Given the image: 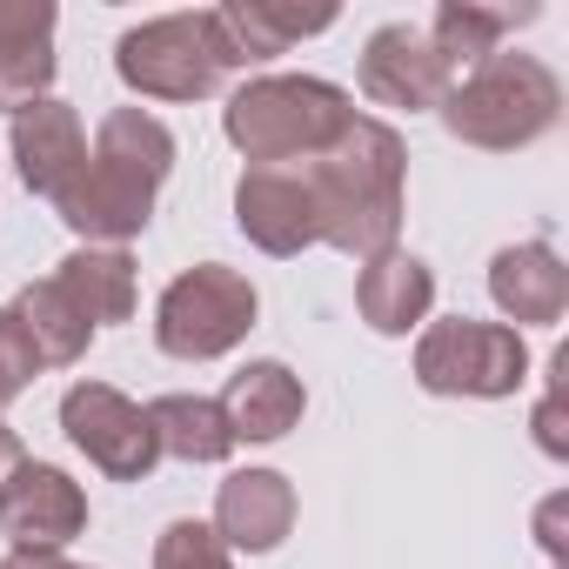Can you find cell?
Here are the masks:
<instances>
[{"mask_svg": "<svg viewBox=\"0 0 569 569\" xmlns=\"http://www.w3.org/2000/svg\"><path fill=\"white\" fill-rule=\"evenodd\" d=\"M174 174V134L148 108H114L101 114L88 141V168L68 181L54 214L81 248H128L154 221V194Z\"/></svg>", "mask_w": 569, "mask_h": 569, "instance_id": "obj_1", "label": "cell"}, {"mask_svg": "<svg viewBox=\"0 0 569 569\" xmlns=\"http://www.w3.org/2000/svg\"><path fill=\"white\" fill-rule=\"evenodd\" d=\"M309 188H316V214H322V241L349 261H376L389 248H402V194H409V148L389 121L356 114L349 134L309 161Z\"/></svg>", "mask_w": 569, "mask_h": 569, "instance_id": "obj_2", "label": "cell"}, {"mask_svg": "<svg viewBox=\"0 0 569 569\" xmlns=\"http://www.w3.org/2000/svg\"><path fill=\"white\" fill-rule=\"evenodd\" d=\"M349 88L322 74H254L221 108V134L248 168H309L349 134Z\"/></svg>", "mask_w": 569, "mask_h": 569, "instance_id": "obj_3", "label": "cell"}, {"mask_svg": "<svg viewBox=\"0 0 569 569\" xmlns=\"http://www.w3.org/2000/svg\"><path fill=\"white\" fill-rule=\"evenodd\" d=\"M436 114H442L449 141L482 148V154H516V148H536L562 121V81L536 54L496 48L482 68H469L462 81H449V94H442Z\"/></svg>", "mask_w": 569, "mask_h": 569, "instance_id": "obj_4", "label": "cell"}, {"mask_svg": "<svg viewBox=\"0 0 569 569\" xmlns=\"http://www.w3.org/2000/svg\"><path fill=\"white\" fill-rule=\"evenodd\" d=\"M254 316H261V296H254V281L241 268L194 261L154 302V342L174 362H221V356H234L248 342Z\"/></svg>", "mask_w": 569, "mask_h": 569, "instance_id": "obj_5", "label": "cell"}, {"mask_svg": "<svg viewBox=\"0 0 569 569\" xmlns=\"http://www.w3.org/2000/svg\"><path fill=\"white\" fill-rule=\"evenodd\" d=\"M114 74L141 101H208L228 81V54H221L208 8L201 14H161V21H141L114 41Z\"/></svg>", "mask_w": 569, "mask_h": 569, "instance_id": "obj_6", "label": "cell"}, {"mask_svg": "<svg viewBox=\"0 0 569 569\" xmlns=\"http://www.w3.org/2000/svg\"><path fill=\"white\" fill-rule=\"evenodd\" d=\"M416 382L449 402H502L529 382V342L509 322L449 316L416 336Z\"/></svg>", "mask_w": 569, "mask_h": 569, "instance_id": "obj_7", "label": "cell"}, {"mask_svg": "<svg viewBox=\"0 0 569 569\" xmlns=\"http://www.w3.org/2000/svg\"><path fill=\"white\" fill-rule=\"evenodd\" d=\"M61 429H68V442L108 482H148L154 462H161V442L148 429V409L128 402L114 382H74L61 396Z\"/></svg>", "mask_w": 569, "mask_h": 569, "instance_id": "obj_8", "label": "cell"}, {"mask_svg": "<svg viewBox=\"0 0 569 569\" xmlns=\"http://www.w3.org/2000/svg\"><path fill=\"white\" fill-rule=\"evenodd\" d=\"M88 529V489L54 462H21V476L0 496V536L14 556H61Z\"/></svg>", "mask_w": 569, "mask_h": 569, "instance_id": "obj_9", "label": "cell"}, {"mask_svg": "<svg viewBox=\"0 0 569 569\" xmlns=\"http://www.w3.org/2000/svg\"><path fill=\"white\" fill-rule=\"evenodd\" d=\"M234 228L274 261L316 248L322 241V214H316L309 168H241V181H234Z\"/></svg>", "mask_w": 569, "mask_h": 569, "instance_id": "obj_10", "label": "cell"}, {"mask_svg": "<svg viewBox=\"0 0 569 569\" xmlns=\"http://www.w3.org/2000/svg\"><path fill=\"white\" fill-rule=\"evenodd\" d=\"M208 21L221 34L228 74H248V68L281 61L296 41L329 34L336 8H329V0H316V8H302V0H221V8H208Z\"/></svg>", "mask_w": 569, "mask_h": 569, "instance_id": "obj_11", "label": "cell"}, {"mask_svg": "<svg viewBox=\"0 0 569 569\" xmlns=\"http://www.w3.org/2000/svg\"><path fill=\"white\" fill-rule=\"evenodd\" d=\"M362 94L376 108H402V114H429L449 94V68L429 48V34L416 21H389L362 41Z\"/></svg>", "mask_w": 569, "mask_h": 569, "instance_id": "obj_12", "label": "cell"}, {"mask_svg": "<svg viewBox=\"0 0 569 569\" xmlns=\"http://www.w3.org/2000/svg\"><path fill=\"white\" fill-rule=\"evenodd\" d=\"M228 556H268L289 542L296 529V482L281 469H234L221 489H214V522Z\"/></svg>", "mask_w": 569, "mask_h": 569, "instance_id": "obj_13", "label": "cell"}, {"mask_svg": "<svg viewBox=\"0 0 569 569\" xmlns=\"http://www.w3.org/2000/svg\"><path fill=\"white\" fill-rule=\"evenodd\" d=\"M8 148H14V168H21L28 194H41V201H61L68 181L88 168V128H81V114L61 94L21 108L8 121Z\"/></svg>", "mask_w": 569, "mask_h": 569, "instance_id": "obj_14", "label": "cell"}, {"mask_svg": "<svg viewBox=\"0 0 569 569\" xmlns=\"http://www.w3.org/2000/svg\"><path fill=\"white\" fill-rule=\"evenodd\" d=\"M489 302L496 316L522 336V329H556L569 316V268L549 241H516L496 248L489 261Z\"/></svg>", "mask_w": 569, "mask_h": 569, "instance_id": "obj_15", "label": "cell"}, {"mask_svg": "<svg viewBox=\"0 0 569 569\" xmlns=\"http://www.w3.org/2000/svg\"><path fill=\"white\" fill-rule=\"evenodd\" d=\"M214 402H221V416H228V436H234V442H281V436L302 422L309 389H302V376H296L289 362L261 356V362H241Z\"/></svg>", "mask_w": 569, "mask_h": 569, "instance_id": "obj_16", "label": "cell"}, {"mask_svg": "<svg viewBox=\"0 0 569 569\" xmlns=\"http://www.w3.org/2000/svg\"><path fill=\"white\" fill-rule=\"evenodd\" d=\"M356 309H362V322L376 336L422 329L429 309H436V274H429V261L409 254V248H389V254L362 261V274H356Z\"/></svg>", "mask_w": 569, "mask_h": 569, "instance_id": "obj_17", "label": "cell"}, {"mask_svg": "<svg viewBox=\"0 0 569 569\" xmlns=\"http://www.w3.org/2000/svg\"><path fill=\"white\" fill-rule=\"evenodd\" d=\"M536 21V8H489V0H442L436 8V21L422 28L429 34V48L442 54V68H449V81H462L469 68H482L516 28H529Z\"/></svg>", "mask_w": 569, "mask_h": 569, "instance_id": "obj_18", "label": "cell"}, {"mask_svg": "<svg viewBox=\"0 0 569 569\" xmlns=\"http://www.w3.org/2000/svg\"><path fill=\"white\" fill-rule=\"evenodd\" d=\"M8 316L21 322V336H28V349L41 356V369H74L88 349H94V322L68 302V289L48 274V281H28V289L8 302Z\"/></svg>", "mask_w": 569, "mask_h": 569, "instance_id": "obj_19", "label": "cell"}, {"mask_svg": "<svg viewBox=\"0 0 569 569\" xmlns=\"http://www.w3.org/2000/svg\"><path fill=\"white\" fill-rule=\"evenodd\" d=\"M54 281L68 289V302L94 322V329H114V322H134V254L128 248H74Z\"/></svg>", "mask_w": 569, "mask_h": 569, "instance_id": "obj_20", "label": "cell"}, {"mask_svg": "<svg viewBox=\"0 0 569 569\" xmlns=\"http://www.w3.org/2000/svg\"><path fill=\"white\" fill-rule=\"evenodd\" d=\"M148 429H154L161 456H174L188 469H208V462L234 456V436H228V416H221L214 396H154L148 402Z\"/></svg>", "mask_w": 569, "mask_h": 569, "instance_id": "obj_21", "label": "cell"}, {"mask_svg": "<svg viewBox=\"0 0 569 569\" xmlns=\"http://www.w3.org/2000/svg\"><path fill=\"white\" fill-rule=\"evenodd\" d=\"M54 41H34V48H0V114H21L34 101L54 94Z\"/></svg>", "mask_w": 569, "mask_h": 569, "instance_id": "obj_22", "label": "cell"}, {"mask_svg": "<svg viewBox=\"0 0 569 569\" xmlns=\"http://www.w3.org/2000/svg\"><path fill=\"white\" fill-rule=\"evenodd\" d=\"M154 569H234V556L221 549V536L208 522L181 516V522H168L154 536Z\"/></svg>", "mask_w": 569, "mask_h": 569, "instance_id": "obj_23", "label": "cell"}, {"mask_svg": "<svg viewBox=\"0 0 569 569\" xmlns=\"http://www.w3.org/2000/svg\"><path fill=\"white\" fill-rule=\"evenodd\" d=\"M54 28H61V8H54V0H0V48L54 41Z\"/></svg>", "mask_w": 569, "mask_h": 569, "instance_id": "obj_24", "label": "cell"}, {"mask_svg": "<svg viewBox=\"0 0 569 569\" xmlns=\"http://www.w3.org/2000/svg\"><path fill=\"white\" fill-rule=\"evenodd\" d=\"M41 376V356L28 349V336H21V322L0 309V409H8L14 396H28V382Z\"/></svg>", "mask_w": 569, "mask_h": 569, "instance_id": "obj_25", "label": "cell"}, {"mask_svg": "<svg viewBox=\"0 0 569 569\" xmlns=\"http://www.w3.org/2000/svg\"><path fill=\"white\" fill-rule=\"evenodd\" d=\"M562 362H569V356L549 362V396L536 402V422H529V429H536V449H542L549 462H569V416H562V382H556Z\"/></svg>", "mask_w": 569, "mask_h": 569, "instance_id": "obj_26", "label": "cell"}, {"mask_svg": "<svg viewBox=\"0 0 569 569\" xmlns=\"http://www.w3.org/2000/svg\"><path fill=\"white\" fill-rule=\"evenodd\" d=\"M562 509H569V496H549V502L536 509V536H542L549 562H562Z\"/></svg>", "mask_w": 569, "mask_h": 569, "instance_id": "obj_27", "label": "cell"}, {"mask_svg": "<svg viewBox=\"0 0 569 569\" xmlns=\"http://www.w3.org/2000/svg\"><path fill=\"white\" fill-rule=\"evenodd\" d=\"M21 462H28V442H21L8 422H0V496H8V482L21 476Z\"/></svg>", "mask_w": 569, "mask_h": 569, "instance_id": "obj_28", "label": "cell"}, {"mask_svg": "<svg viewBox=\"0 0 569 569\" xmlns=\"http://www.w3.org/2000/svg\"><path fill=\"white\" fill-rule=\"evenodd\" d=\"M0 569H88V562H68V556H8Z\"/></svg>", "mask_w": 569, "mask_h": 569, "instance_id": "obj_29", "label": "cell"}]
</instances>
